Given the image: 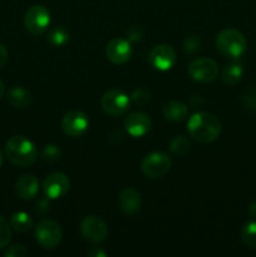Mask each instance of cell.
Instances as JSON below:
<instances>
[{"instance_id":"obj_17","label":"cell","mask_w":256,"mask_h":257,"mask_svg":"<svg viewBox=\"0 0 256 257\" xmlns=\"http://www.w3.org/2000/svg\"><path fill=\"white\" fill-rule=\"evenodd\" d=\"M163 117L171 122H181L188 114V107L180 100H171L163 107Z\"/></svg>"},{"instance_id":"obj_34","label":"cell","mask_w":256,"mask_h":257,"mask_svg":"<svg viewBox=\"0 0 256 257\" xmlns=\"http://www.w3.org/2000/svg\"><path fill=\"white\" fill-rule=\"evenodd\" d=\"M4 92H5V88H4V83L0 80V99L3 98V95H4Z\"/></svg>"},{"instance_id":"obj_32","label":"cell","mask_w":256,"mask_h":257,"mask_svg":"<svg viewBox=\"0 0 256 257\" xmlns=\"http://www.w3.org/2000/svg\"><path fill=\"white\" fill-rule=\"evenodd\" d=\"M88 255L92 256V257H98V256L104 257L105 252H104V251H102V250H98V248H94V250L89 251V252H88Z\"/></svg>"},{"instance_id":"obj_30","label":"cell","mask_w":256,"mask_h":257,"mask_svg":"<svg viewBox=\"0 0 256 257\" xmlns=\"http://www.w3.org/2000/svg\"><path fill=\"white\" fill-rule=\"evenodd\" d=\"M143 33L140 27H132L128 32V39L130 40H140L142 38Z\"/></svg>"},{"instance_id":"obj_10","label":"cell","mask_w":256,"mask_h":257,"mask_svg":"<svg viewBox=\"0 0 256 257\" xmlns=\"http://www.w3.org/2000/svg\"><path fill=\"white\" fill-rule=\"evenodd\" d=\"M69 178L62 172L50 173L43 182V191H44L45 197H48L49 200L62 198L69 191Z\"/></svg>"},{"instance_id":"obj_1","label":"cell","mask_w":256,"mask_h":257,"mask_svg":"<svg viewBox=\"0 0 256 257\" xmlns=\"http://www.w3.org/2000/svg\"><path fill=\"white\" fill-rule=\"evenodd\" d=\"M187 130L193 140L201 145H208L220 137L221 122L211 113L197 112L188 119Z\"/></svg>"},{"instance_id":"obj_13","label":"cell","mask_w":256,"mask_h":257,"mask_svg":"<svg viewBox=\"0 0 256 257\" xmlns=\"http://www.w3.org/2000/svg\"><path fill=\"white\" fill-rule=\"evenodd\" d=\"M105 55L114 64H124L132 57L131 42L123 38H114L105 47Z\"/></svg>"},{"instance_id":"obj_16","label":"cell","mask_w":256,"mask_h":257,"mask_svg":"<svg viewBox=\"0 0 256 257\" xmlns=\"http://www.w3.org/2000/svg\"><path fill=\"white\" fill-rule=\"evenodd\" d=\"M38 190H39V182L33 175H23L15 183V193L23 201L34 198Z\"/></svg>"},{"instance_id":"obj_14","label":"cell","mask_w":256,"mask_h":257,"mask_svg":"<svg viewBox=\"0 0 256 257\" xmlns=\"http://www.w3.org/2000/svg\"><path fill=\"white\" fill-rule=\"evenodd\" d=\"M124 127L131 137L140 138L150 132L152 128V120L146 113L135 112L125 118Z\"/></svg>"},{"instance_id":"obj_21","label":"cell","mask_w":256,"mask_h":257,"mask_svg":"<svg viewBox=\"0 0 256 257\" xmlns=\"http://www.w3.org/2000/svg\"><path fill=\"white\" fill-rule=\"evenodd\" d=\"M47 40L54 47H63L69 40V32L63 27H55L49 30Z\"/></svg>"},{"instance_id":"obj_9","label":"cell","mask_w":256,"mask_h":257,"mask_svg":"<svg viewBox=\"0 0 256 257\" xmlns=\"http://www.w3.org/2000/svg\"><path fill=\"white\" fill-rule=\"evenodd\" d=\"M131 98L119 89H112L104 93L102 97V108L112 117L123 115L130 108Z\"/></svg>"},{"instance_id":"obj_33","label":"cell","mask_w":256,"mask_h":257,"mask_svg":"<svg viewBox=\"0 0 256 257\" xmlns=\"http://www.w3.org/2000/svg\"><path fill=\"white\" fill-rule=\"evenodd\" d=\"M248 212H250V215L252 216V217H256V201H253V202L250 205Z\"/></svg>"},{"instance_id":"obj_15","label":"cell","mask_w":256,"mask_h":257,"mask_svg":"<svg viewBox=\"0 0 256 257\" xmlns=\"http://www.w3.org/2000/svg\"><path fill=\"white\" fill-rule=\"evenodd\" d=\"M118 206L125 215L133 216L142 207V197L135 188H125L118 196Z\"/></svg>"},{"instance_id":"obj_5","label":"cell","mask_w":256,"mask_h":257,"mask_svg":"<svg viewBox=\"0 0 256 257\" xmlns=\"http://www.w3.org/2000/svg\"><path fill=\"white\" fill-rule=\"evenodd\" d=\"M63 237L59 223L53 220H43L35 227V238L44 248H54L60 243Z\"/></svg>"},{"instance_id":"obj_3","label":"cell","mask_w":256,"mask_h":257,"mask_svg":"<svg viewBox=\"0 0 256 257\" xmlns=\"http://www.w3.org/2000/svg\"><path fill=\"white\" fill-rule=\"evenodd\" d=\"M216 48L225 57L238 59L242 57L247 48V42L242 33L236 29H225L216 37Z\"/></svg>"},{"instance_id":"obj_31","label":"cell","mask_w":256,"mask_h":257,"mask_svg":"<svg viewBox=\"0 0 256 257\" xmlns=\"http://www.w3.org/2000/svg\"><path fill=\"white\" fill-rule=\"evenodd\" d=\"M8 60V50L7 48L4 47L3 44H0V68L7 63Z\"/></svg>"},{"instance_id":"obj_12","label":"cell","mask_w":256,"mask_h":257,"mask_svg":"<svg viewBox=\"0 0 256 257\" xmlns=\"http://www.w3.org/2000/svg\"><path fill=\"white\" fill-rule=\"evenodd\" d=\"M89 127V119L80 110H72L67 113L62 120V128L69 137H80L84 135Z\"/></svg>"},{"instance_id":"obj_23","label":"cell","mask_w":256,"mask_h":257,"mask_svg":"<svg viewBox=\"0 0 256 257\" xmlns=\"http://www.w3.org/2000/svg\"><path fill=\"white\" fill-rule=\"evenodd\" d=\"M170 150L177 157H182L190 151V142L185 136H177L170 143Z\"/></svg>"},{"instance_id":"obj_18","label":"cell","mask_w":256,"mask_h":257,"mask_svg":"<svg viewBox=\"0 0 256 257\" xmlns=\"http://www.w3.org/2000/svg\"><path fill=\"white\" fill-rule=\"evenodd\" d=\"M32 94L20 85H15L8 90V100L15 108H28L32 104Z\"/></svg>"},{"instance_id":"obj_6","label":"cell","mask_w":256,"mask_h":257,"mask_svg":"<svg viewBox=\"0 0 256 257\" xmlns=\"http://www.w3.org/2000/svg\"><path fill=\"white\" fill-rule=\"evenodd\" d=\"M50 24V13L43 5H33L27 10L24 25L32 35H40Z\"/></svg>"},{"instance_id":"obj_22","label":"cell","mask_w":256,"mask_h":257,"mask_svg":"<svg viewBox=\"0 0 256 257\" xmlns=\"http://www.w3.org/2000/svg\"><path fill=\"white\" fill-rule=\"evenodd\" d=\"M241 238L250 248H256V221H250L243 225L241 230Z\"/></svg>"},{"instance_id":"obj_11","label":"cell","mask_w":256,"mask_h":257,"mask_svg":"<svg viewBox=\"0 0 256 257\" xmlns=\"http://www.w3.org/2000/svg\"><path fill=\"white\" fill-rule=\"evenodd\" d=\"M148 60L155 69L166 72L176 64L177 57H176L175 49L171 45L160 44L151 50Z\"/></svg>"},{"instance_id":"obj_2","label":"cell","mask_w":256,"mask_h":257,"mask_svg":"<svg viewBox=\"0 0 256 257\" xmlns=\"http://www.w3.org/2000/svg\"><path fill=\"white\" fill-rule=\"evenodd\" d=\"M7 157L13 165L27 167L33 165L37 160V148L34 143L24 136H14L5 146Z\"/></svg>"},{"instance_id":"obj_20","label":"cell","mask_w":256,"mask_h":257,"mask_svg":"<svg viewBox=\"0 0 256 257\" xmlns=\"http://www.w3.org/2000/svg\"><path fill=\"white\" fill-rule=\"evenodd\" d=\"M33 225H34L33 218L23 211L15 212L10 218V226H12L13 230L18 231V232H27L33 227Z\"/></svg>"},{"instance_id":"obj_25","label":"cell","mask_w":256,"mask_h":257,"mask_svg":"<svg viewBox=\"0 0 256 257\" xmlns=\"http://www.w3.org/2000/svg\"><path fill=\"white\" fill-rule=\"evenodd\" d=\"M62 156L59 148L54 145H48L43 148L42 151V158L47 162H57Z\"/></svg>"},{"instance_id":"obj_35","label":"cell","mask_w":256,"mask_h":257,"mask_svg":"<svg viewBox=\"0 0 256 257\" xmlns=\"http://www.w3.org/2000/svg\"><path fill=\"white\" fill-rule=\"evenodd\" d=\"M3 162H4V157H3V153H2V151H0V168H2Z\"/></svg>"},{"instance_id":"obj_7","label":"cell","mask_w":256,"mask_h":257,"mask_svg":"<svg viewBox=\"0 0 256 257\" xmlns=\"http://www.w3.org/2000/svg\"><path fill=\"white\" fill-rule=\"evenodd\" d=\"M188 74L198 83H210L217 78L218 65L211 58H198L188 65Z\"/></svg>"},{"instance_id":"obj_8","label":"cell","mask_w":256,"mask_h":257,"mask_svg":"<svg viewBox=\"0 0 256 257\" xmlns=\"http://www.w3.org/2000/svg\"><path fill=\"white\" fill-rule=\"evenodd\" d=\"M80 233L92 243H100L107 238L108 226L99 216L89 215L80 222Z\"/></svg>"},{"instance_id":"obj_26","label":"cell","mask_w":256,"mask_h":257,"mask_svg":"<svg viewBox=\"0 0 256 257\" xmlns=\"http://www.w3.org/2000/svg\"><path fill=\"white\" fill-rule=\"evenodd\" d=\"M201 48V39L197 35H190L186 38L185 44H183V49L187 54H195L198 49Z\"/></svg>"},{"instance_id":"obj_19","label":"cell","mask_w":256,"mask_h":257,"mask_svg":"<svg viewBox=\"0 0 256 257\" xmlns=\"http://www.w3.org/2000/svg\"><path fill=\"white\" fill-rule=\"evenodd\" d=\"M243 75V68L240 63H231V64L226 65L223 68L222 73H221V78H222L223 83L228 85L237 84L241 80Z\"/></svg>"},{"instance_id":"obj_4","label":"cell","mask_w":256,"mask_h":257,"mask_svg":"<svg viewBox=\"0 0 256 257\" xmlns=\"http://www.w3.org/2000/svg\"><path fill=\"white\" fill-rule=\"evenodd\" d=\"M171 158L163 152H152L146 156L141 165L143 175L148 178H161L171 170Z\"/></svg>"},{"instance_id":"obj_27","label":"cell","mask_w":256,"mask_h":257,"mask_svg":"<svg viewBox=\"0 0 256 257\" xmlns=\"http://www.w3.org/2000/svg\"><path fill=\"white\" fill-rule=\"evenodd\" d=\"M5 256L7 257H25L28 256V250L23 245H13L5 251Z\"/></svg>"},{"instance_id":"obj_28","label":"cell","mask_w":256,"mask_h":257,"mask_svg":"<svg viewBox=\"0 0 256 257\" xmlns=\"http://www.w3.org/2000/svg\"><path fill=\"white\" fill-rule=\"evenodd\" d=\"M131 98H132L133 102L140 103V104H143V103H146L148 99H150V93H148L147 89H143V88H138V89H136L135 92L132 93Z\"/></svg>"},{"instance_id":"obj_24","label":"cell","mask_w":256,"mask_h":257,"mask_svg":"<svg viewBox=\"0 0 256 257\" xmlns=\"http://www.w3.org/2000/svg\"><path fill=\"white\" fill-rule=\"evenodd\" d=\"M12 238V226L3 216H0V250L7 247Z\"/></svg>"},{"instance_id":"obj_29","label":"cell","mask_w":256,"mask_h":257,"mask_svg":"<svg viewBox=\"0 0 256 257\" xmlns=\"http://www.w3.org/2000/svg\"><path fill=\"white\" fill-rule=\"evenodd\" d=\"M49 198H42V200L38 201L37 203H35V213H38V215L40 216H44L47 215L48 212H49L50 210V205H49Z\"/></svg>"}]
</instances>
